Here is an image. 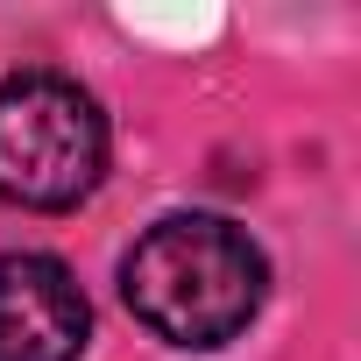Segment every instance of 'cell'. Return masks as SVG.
Masks as SVG:
<instances>
[{
  "label": "cell",
  "instance_id": "cell-1",
  "mask_svg": "<svg viewBox=\"0 0 361 361\" xmlns=\"http://www.w3.org/2000/svg\"><path fill=\"white\" fill-rule=\"evenodd\" d=\"M262 283H269L262 248L241 227L213 220V213L156 220L121 262L128 312L170 347H220V340H234L255 319Z\"/></svg>",
  "mask_w": 361,
  "mask_h": 361
},
{
  "label": "cell",
  "instance_id": "cell-2",
  "mask_svg": "<svg viewBox=\"0 0 361 361\" xmlns=\"http://www.w3.org/2000/svg\"><path fill=\"white\" fill-rule=\"evenodd\" d=\"M106 170V121L99 106L57 78L22 71L0 85V199L29 213L78 206Z\"/></svg>",
  "mask_w": 361,
  "mask_h": 361
},
{
  "label": "cell",
  "instance_id": "cell-3",
  "mask_svg": "<svg viewBox=\"0 0 361 361\" xmlns=\"http://www.w3.org/2000/svg\"><path fill=\"white\" fill-rule=\"evenodd\" d=\"M85 290L57 255H0V361H78Z\"/></svg>",
  "mask_w": 361,
  "mask_h": 361
}]
</instances>
